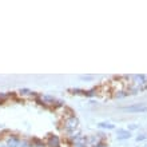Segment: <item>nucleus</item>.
I'll list each match as a JSON object with an SVG mask.
<instances>
[{
  "label": "nucleus",
  "mask_w": 147,
  "mask_h": 147,
  "mask_svg": "<svg viewBox=\"0 0 147 147\" xmlns=\"http://www.w3.org/2000/svg\"><path fill=\"white\" fill-rule=\"evenodd\" d=\"M124 111L127 112H143L147 111V107L143 105H138V106H130V107H124Z\"/></svg>",
  "instance_id": "nucleus-1"
},
{
  "label": "nucleus",
  "mask_w": 147,
  "mask_h": 147,
  "mask_svg": "<svg viewBox=\"0 0 147 147\" xmlns=\"http://www.w3.org/2000/svg\"><path fill=\"white\" fill-rule=\"evenodd\" d=\"M47 144H48L50 147H59V146H60V140H59L58 136H52V135H51L50 138H48Z\"/></svg>",
  "instance_id": "nucleus-2"
}]
</instances>
